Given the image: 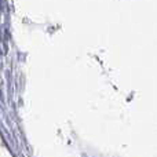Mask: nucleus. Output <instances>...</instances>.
<instances>
[]
</instances>
